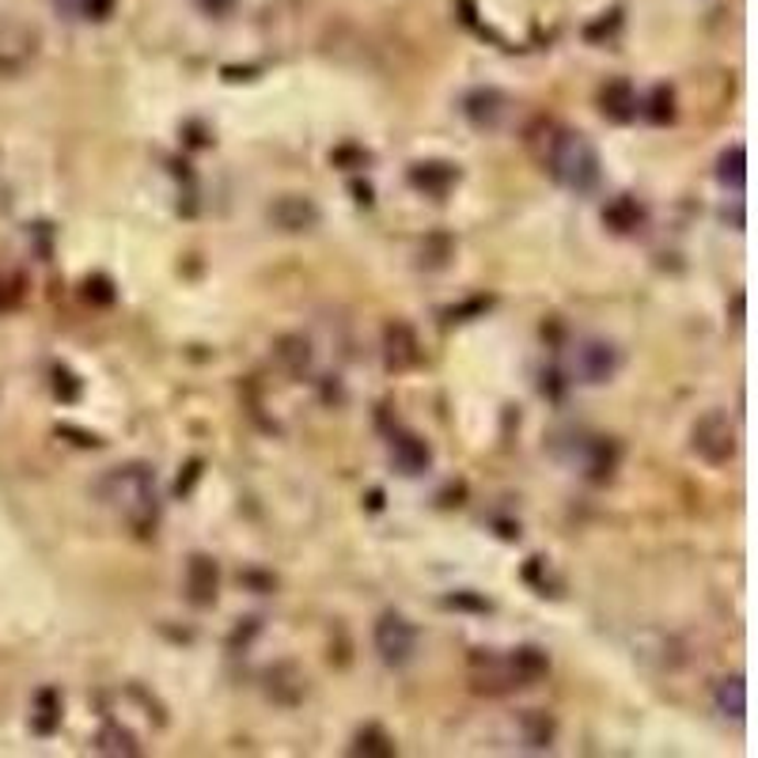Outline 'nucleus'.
I'll list each match as a JSON object with an SVG mask.
<instances>
[{
    "label": "nucleus",
    "mask_w": 758,
    "mask_h": 758,
    "mask_svg": "<svg viewBox=\"0 0 758 758\" xmlns=\"http://www.w3.org/2000/svg\"><path fill=\"white\" fill-rule=\"evenodd\" d=\"M96 493L107 508L122 513L130 524L149 527L156 524V471L144 463H125L107 471L103 479L96 482Z\"/></svg>",
    "instance_id": "1"
},
{
    "label": "nucleus",
    "mask_w": 758,
    "mask_h": 758,
    "mask_svg": "<svg viewBox=\"0 0 758 758\" xmlns=\"http://www.w3.org/2000/svg\"><path fill=\"white\" fill-rule=\"evenodd\" d=\"M547 167H550L553 183L565 186V190H573V194H592L603 178V164H600L595 144L587 141L584 133H573V130L558 133V138L550 141Z\"/></svg>",
    "instance_id": "2"
},
{
    "label": "nucleus",
    "mask_w": 758,
    "mask_h": 758,
    "mask_svg": "<svg viewBox=\"0 0 758 758\" xmlns=\"http://www.w3.org/2000/svg\"><path fill=\"white\" fill-rule=\"evenodd\" d=\"M690 448H694V455L702 459V463L710 466H724L736 459V425H732V417L724 410H710L702 414L694 421V429H690Z\"/></svg>",
    "instance_id": "3"
},
{
    "label": "nucleus",
    "mask_w": 758,
    "mask_h": 758,
    "mask_svg": "<svg viewBox=\"0 0 758 758\" xmlns=\"http://www.w3.org/2000/svg\"><path fill=\"white\" fill-rule=\"evenodd\" d=\"M372 641H376V652L387 668H406L417 656V626L398 611H387L372 629Z\"/></svg>",
    "instance_id": "4"
},
{
    "label": "nucleus",
    "mask_w": 758,
    "mask_h": 758,
    "mask_svg": "<svg viewBox=\"0 0 758 758\" xmlns=\"http://www.w3.org/2000/svg\"><path fill=\"white\" fill-rule=\"evenodd\" d=\"M622 369V353L603 338H584L581 345L573 349V376L581 383H611Z\"/></svg>",
    "instance_id": "5"
},
{
    "label": "nucleus",
    "mask_w": 758,
    "mask_h": 758,
    "mask_svg": "<svg viewBox=\"0 0 758 758\" xmlns=\"http://www.w3.org/2000/svg\"><path fill=\"white\" fill-rule=\"evenodd\" d=\"M508 114V96L497 88H471L463 96V118L474 125V130L493 133Z\"/></svg>",
    "instance_id": "6"
},
{
    "label": "nucleus",
    "mask_w": 758,
    "mask_h": 758,
    "mask_svg": "<svg viewBox=\"0 0 758 758\" xmlns=\"http://www.w3.org/2000/svg\"><path fill=\"white\" fill-rule=\"evenodd\" d=\"M319 217H322L319 206H315L311 198H300V194H285V198H277L274 206H270V220L288 235L311 232V228L319 224Z\"/></svg>",
    "instance_id": "7"
},
{
    "label": "nucleus",
    "mask_w": 758,
    "mask_h": 758,
    "mask_svg": "<svg viewBox=\"0 0 758 758\" xmlns=\"http://www.w3.org/2000/svg\"><path fill=\"white\" fill-rule=\"evenodd\" d=\"M391 463L398 474L417 479L432 466V448L429 440H421L417 432H391Z\"/></svg>",
    "instance_id": "8"
},
{
    "label": "nucleus",
    "mask_w": 758,
    "mask_h": 758,
    "mask_svg": "<svg viewBox=\"0 0 758 758\" xmlns=\"http://www.w3.org/2000/svg\"><path fill=\"white\" fill-rule=\"evenodd\" d=\"M217 587H220V569L209 553H194L190 565H186V600L194 607H212L217 603Z\"/></svg>",
    "instance_id": "9"
},
{
    "label": "nucleus",
    "mask_w": 758,
    "mask_h": 758,
    "mask_svg": "<svg viewBox=\"0 0 758 758\" xmlns=\"http://www.w3.org/2000/svg\"><path fill=\"white\" fill-rule=\"evenodd\" d=\"M600 114L607 118V122H618V125L634 122V118L641 114V99H637L634 84H629V80L603 84V91H600Z\"/></svg>",
    "instance_id": "10"
},
{
    "label": "nucleus",
    "mask_w": 758,
    "mask_h": 758,
    "mask_svg": "<svg viewBox=\"0 0 758 758\" xmlns=\"http://www.w3.org/2000/svg\"><path fill=\"white\" fill-rule=\"evenodd\" d=\"M417 338L414 330L406 327V322H387V330H383V361H387L391 372H406L417 364Z\"/></svg>",
    "instance_id": "11"
},
{
    "label": "nucleus",
    "mask_w": 758,
    "mask_h": 758,
    "mask_svg": "<svg viewBox=\"0 0 758 758\" xmlns=\"http://www.w3.org/2000/svg\"><path fill=\"white\" fill-rule=\"evenodd\" d=\"M505 671H508V683L531 686V683H539V679H547L550 660L539 645H519V649H513V656L505 660Z\"/></svg>",
    "instance_id": "12"
},
{
    "label": "nucleus",
    "mask_w": 758,
    "mask_h": 758,
    "mask_svg": "<svg viewBox=\"0 0 758 758\" xmlns=\"http://www.w3.org/2000/svg\"><path fill=\"white\" fill-rule=\"evenodd\" d=\"M410 183L417 190H425L429 198H444L451 186L459 183V167L444 164V160H429V164H414L410 167Z\"/></svg>",
    "instance_id": "13"
},
{
    "label": "nucleus",
    "mask_w": 758,
    "mask_h": 758,
    "mask_svg": "<svg viewBox=\"0 0 758 758\" xmlns=\"http://www.w3.org/2000/svg\"><path fill=\"white\" fill-rule=\"evenodd\" d=\"M713 710H717L724 721L744 724V717H747V683H744V675H728V679H721V683L713 686Z\"/></svg>",
    "instance_id": "14"
},
{
    "label": "nucleus",
    "mask_w": 758,
    "mask_h": 758,
    "mask_svg": "<svg viewBox=\"0 0 758 758\" xmlns=\"http://www.w3.org/2000/svg\"><path fill=\"white\" fill-rule=\"evenodd\" d=\"M581 466L587 471V479H592V482H607L611 474H615V466H618V444H615V440H587L584 455H581Z\"/></svg>",
    "instance_id": "15"
},
{
    "label": "nucleus",
    "mask_w": 758,
    "mask_h": 758,
    "mask_svg": "<svg viewBox=\"0 0 758 758\" xmlns=\"http://www.w3.org/2000/svg\"><path fill=\"white\" fill-rule=\"evenodd\" d=\"M717 178H721V186H728L732 194H744V183H747V149L744 144H732V149L721 152Z\"/></svg>",
    "instance_id": "16"
},
{
    "label": "nucleus",
    "mask_w": 758,
    "mask_h": 758,
    "mask_svg": "<svg viewBox=\"0 0 758 758\" xmlns=\"http://www.w3.org/2000/svg\"><path fill=\"white\" fill-rule=\"evenodd\" d=\"M277 361L288 369V376H304L311 369V342L300 334H285L277 342Z\"/></svg>",
    "instance_id": "17"
},
{
    "label": "nucleus",
    "mask_w": 758,
    "mask_h": 758,
    "mask_svg": "<svg viewBox=\"0 0 758 758\" xmlns=\"http://www.w3.org/2000/svg\"><path fill=\"white\" fill-rule=\"evenodd\" d=\"M353 755H364V758H391V755H395V739H391L387 732L380 728V724H369V728L356 732Z\"/></svg>",
    "instance_id": "18"
},
{
    "label": "nucleus",
    "mask_w": 758,
    "mask_h": 758,
    "mask_svg": "<svg viewBox=\"0 0 758 758\" xmlns=\"http://www.w3.org/2000/svg\"><path fill=\"white\" fill-rule=\"evenodd\" d=\"M603 220H607L615 232H634V228L645 220V209L637 206L634 198H615L607 209H603Z\"/></svg>",
    "instance_id": "19"
},
{
    "label": "nucleus",
    "mask_w": 758,
    "mask_h": 758,
    "mask_svg": "<svg viewBox=\"0 0 758 758\" xmlns=\"http://www.w3.org/2000/svg\"><path fill=\"white\" fill-rule=\"evenodd\" d=\"M96 747L103 755H138L141 751L138 739H133L122 724H103V732L96 736Z\"/></svg>",
    "instance_id": "20"
},
{
    "label": "nucleus",
    "mask_w": 758,
    "mask_h": 758,
    "mask_svg": "<svg viewBox=\"0 0 758 758\" xmlns=\"http://www.w3.org/2000/svg\"><path fill=\"white\" fill-rule=\"evenodd\" d=\"M31 721H35V732H42V736H50L62 724V697H57V690H39V705Z\"/></svg>",
    "instance_id": "21"
},
{
    "label": "nucleus",
    "mask_w": 758,
    "mask_h": 758,
    "mask_svg": "<svg viewBox=\"0 0 758 758\" xmlns=\"http://www.w3.org/2000/svg\"><path fill=\"white\" fill-rule=\"evenodd\" d=\"M524 739L531 751H542V747H550L553 739V721L547 717V713H524Z\"/></svg>",
    "instance_id": "22"
},
{
    "label": "nucleus",
    "mask_w": 758,
    "mask_h": 758,
    "mask_svg": "<svg viewBox=\"0 0 758 758\" xmlns=\"http://www.w3.org/2000/svg\"><path fill=\"white\" fill-rule=\"evenodd\" d=\"M645 114H649L656 125H668L671 118H675V96H671L668 84H660V88L652 91V96H649V110H645Z\"/></svg>",
    "instance_id": "23"
},
{
    "label": "nucleus",
    "mask_w": 758,
    "mask_h": 758,
    "mask_svg": "<svg viewBox=\"0 0 758 758\" xmlns=\"http://www.w3.org/2000/svg\"><path fill=\"white\" fill-rule=\"evenodd\" d=\"M448 607H463V611H479V615H485L490 611V600H482V595H474V592H455V595H448Z\"/></svg>",
    "instance_id": "24"
},
{
    "label": "nucleus",
    "mask_w": 758,
    "mask_h": 758,
    "mask_svg": "<svg viewBox=\"0 0 758 758\" xmlns=\"http://www.w3.org/2000/svg\"><path fill=\"white\" fill-rule=\"evenodd\" d=\"M88 300H96V304H114V288H110V281L107 277H91L88 281Z\"/></svg>",
    "instance_id": "25"
},
{
    "label": "nucleus",
    "mask_w": 758,
    "mask_h": 758,
    "mask_svg": "<svg viewBox=\"0 0 758 758\" xmlns=\"http://www.w3.org/2000/svg\"><path fill=\"white\" fill-rule=\"evenodd\" d=\"M57 398H65V403H76V398H80V383H73V376L69 372H62L57 369Z\"/></svg>",
    "instance_id": "26"
},
{
    "label": "nucleus",
    "mask_w": 758,
    "mask_h": 758,
    "mask_svg": "<svg viewBox=\"0 0 758 758\" xmlns=\"http://www.w3.org/2000/svg\"><path fill=\"white\" fill-rule=\"evenodd\" d=\"M114 12V0H84V20H107Z\"/></svg>",
    "instance_id": "27"
},
{
    "label": "nucleus",
    "mask_w": 758,
    "mask_h": 758,
    "mask_svg": "<svg viewBox=\"0 0 758 758\" xmlns=\"http://www.w3.org/2000/svg\"><path fill=\"white\" fill-rule=\"evenodd\" d=\"M194 4H198V8H201V12H206V15H217V20H220V15H228V12H232V8L240 4V0H194Z\"/></svg>",
    "instance_id": "28"
},
{
    "label": "nucleus",
    "mask_w": 758,
    "mask_h": 758,
    "mask_svg": "<svg viewBox=\"0 0 758 758\" xmlns=\"http://www.w3.org/2000/svg\"><path fill=\"white\" fill-rule=\"evenodd\" d=\"M50 4H54L57 15H65V20H80L84 15V0H50Z\"/></svg>",
    "instance_id": "29"
},
{
    "label": "nucleus",
    "mask_w": 758,
    "mask_h": 758,
    "mask_svg": "<svg viewBox=\"0 0 758 758\" xmlns=\"http://www.w3.org/2000/svg\"><path fill=\"white\" fill-rule=\"evenodd\" d=\"M330 160H334V164H338V160H353L356 167H364V164H369V152H361V149H338V152H330Z\"/></svg>",
    "instance_id": "30"
},
{
    "label": "nucleus",
    "mask_w": 758,
    "mask_h": 758,
    "mask_svg": "<svg viewBox=\"0 0 758 758\" xmlns=\"http://www.w3.org/2000/svg\"><path fill=\"white\" fill-rule=\"evenodd\" d=\"M0 304H4V285H0Z\"/></svg>",
    "instance_id": "31"
}]
</instances>
